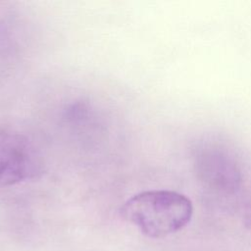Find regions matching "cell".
I'll return each instance as SVG.
<instances>
[{
	"mask_svg": "<svg viewBox=\"0 0 251 251\" xmlns=\"http://www.w3.org/2000/svg\"><path fill=\"white\" fill-rule=\"evenodd\" d=\"M193 207L183 194L172 190H148L133 195L121 207V215L148 237L161 238L183 228Z\"/></svg>",
	"mask_w": 251,
	"mask_h": 251,
	"instance_id": "6da1fadb",
	"label": "cell"
},
{
	"mask_svg": "<svg viewBox=\"0 0 251 251\" xmlns=\"http://www.w3.org/2000/svg\"><path fill=\"white\" fill-rule=\"evenodd\" d=\"M43 171V158L26 135L0 129V187L37 178Z\"/></svg>",
	"mask_w": 251,
	"mask_h": 251,
	"instance_id": "7a4b0ae2",
	"label": "cell"
}]
</instances>
